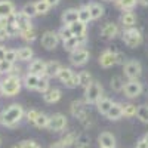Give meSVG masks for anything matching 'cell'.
Instances as JSON below:
<instances>
[{
  "mask_svg": "<svg viewBox=\"0 0 148 148\" xmlns=\"http://www.w3.org/2000/svg\"><path fill=\"white\" fill-rule=\"evenodd\" d=\"M24 107L19 104H12L0 113V125L5 127H15L24 119Z\"/></svg>",
  "mask_w": 148,
  "mask_h": 148,
  "instance_id": "cell-1",
  "label": "cell"
},
{
  "mask_svg": "<svg viewBox=\"0 0 148 148\" xmlns=\"http://www.w3.org/2000/svg\"><path fill=\"white\" fill-rule=\"evenodd\" d=\"M21 86H22V82H21L19 76H16V74H9V76H6L0 82V92L5 96H15L19 93Z\"/></svg>",
  "mask_w": 148,
  "mask_h": 148,
  "instance_id": "cell-2",
  "label": "cell"
},
{
  "mask_svg": "<svg viewBox=\"0 0 148 148\" xmlns=\"http://www.w3.org/2000/svg\"><path fill=\"white\" fill-rule=\"evenodd\" d=\"M104 98V89L98 82H92L84 89V102L86 104H98Z\"/></svg>",
  "mask_w": 148,
  "mask_h": 148,
  "instance_id": "cell-3",
  "label": "cell"
},
{
  "mask_svg": "<svg viewBox=\"0 0 148 148\" xmlns=\"http://www.w3.org/2000/svg\"><path fill=\"white\" fill-rule=\"evenodd\" d=\"M123 42L127 47H138L144 42V36L138 28H126L123 31Z\"/></svg>",
  "mask_w": 148,
  "mask_h": 148,
  "instance_id": "cell-4",
  "label": "cell"
},
{
  "mask_svg": "<svg viewBox=\"0 0 148 148\" xmlns=\"http://www.w3.org/2000/svg\"><path fill=\"white\" fill-rule=\"evenodd\" d=\"M123 71L129 80H139V77L142 76V65L136 59H129L123 65Z\"/></svg>",
  "mask_w": 148,
  "mask_h": 148,
  "instance_id": "cell-5",
  "label": "cell"
},
{
  "mask_svg": "<svg viewBox=\"0 0 148 148\" xmlns=\"http://www.w3.org/2000/svg\"><path fill=\"white\" fill-rule=\"evenodd\" d=\"M9 21L14 22L15 25H16V28L19 30V34H21L22 31H27V30H31V28H33V25H31V18H28L27 15H24L21 10H19V12H15V14L9 18Z\"/></svg>",
  "mask_w": 148,
  "mask_h": 148,
  "instance_id": "cell-6",
  "label": "cell"
},
{
  "mask_svg": "<svg viewBox=\"0 0 148 148\" xmlns=\"http://www.w3.org/2000/svg\"><path fill=\"white\" fill-rule=\"evenodd\" d=\"M144 90V86L139 80H129L127 83H125V88H123V92H125V96L127 98H138Z\"/></svg>",
  "mask_w": 148,
  "mask_h": 148,
  "instance_id": "cell-7",
  "label": "cell"
},
{
  "mask_svg": "<svg viewBox=\"0 0 148 148\" xmlns=\"http://www.w3.org/2000/svg\"><path fill=\"white\" fill-rule=\"evenodd\" d=\"M65 126H67V117L62 113H56V114L51 116V119H49L47 129L52 132H61L65 129Z\"/></svg>",
  "mask_w": 148,
  "mask_h": 148,
  "instance_id": "cell-8",
  "label": "cell"
},
{
  "mask_svg": "<svg viewBox=\"0 0 148 148\" xmlns=\"http://www.w3.org/2000/svg\"><path fill=\"white\" fill-rule=\"evenodd\" d=\"M59 43V36L55 31H45L42 36V46L47 51H52L55 49Z\"/></svg>",
  "mask_w": 148,
  "mask_h": 148,
  "instance_id": "cell-9",
  "label": "cell"
},
{
  "mask_svg": "<svg viewBox=\"0 0 148 148\" xmlns=\"http://www.w3.org/2000/svg\"><path fill=\"white\" fill-rule=\"evenodd\" d=\"M88 61H89V52L86 51L84 47L77 49V51L71 52V55H70V62H71L73 65H76V67L84 65Z\"/></svg>",
  "mask_w": 148,
  "mask_h": 148,
  "instance_id": "cell-10",
  "label": "cell"
},
{
  "mask_svg": "<svg viewBox=\"0 0 148 148\" xmlns=\"http://www.w3.org/2000/svg\"><path fill=\"white\" fill-rule=\"evenodd\" d=\"M86 40H88L86 36H73L71 39L64 42V47L68 52H74V51H77V49H82L84 46Z\"/></svg>",
  "mask_w": 148,
  "mask_h": 148,
  "instance_id": "cell-11",
  "label": "cell"
},
{
  "mask_svg": "<svg viewBox=\"0 0 148 148\" xmlns=\"http://www.w3.org/2000/svg\"><path fill=\"white\" fill-rule=\"evenodd\" d=\"M70 110H71V114L74 117H77L80 121H83V120H86V119L89 117L88 111H86V108H84V104L82 101H73Z\"/></svg>",
  "mask_w": 148,
  "mask_h": 148,
  "instance_id": "cell-12",
  "label": "cell"
},
{
  "mask_svg": "<svg viewBox=\"0 0 148 148\" xmlns=\"http://www.w3.org/2000/svg\"><path fill=\"white\" fill-rule=\"evenodd\" d=\"M99 148H116V136L110 132H102L98 136Z\"/></svg>",
  "mask_w": 148,
  "mask_h": 148,
  "instance_id": "cell-13",
  "label": "cell"
},
{
  "mask_svg": "<svg viewBox=\"0 0 148 148\" xmlns=\"http://www.w3.org/2000/svg\"><path fill=\"white\" fill-rule=\"evenodd\" d=\"M117 62H116V52H113V51H104L102 53H101V56H99V65L102 67V68H110V67H113V65H116Z\"/></svg>",
  "mask_w": 148,
  "mask_h": 148,
  "instance_id": "cell-14",
  "label": "cell"
},
{
  "mask_svg": "<svg viewBox=\"0 0 148 148\" xmlns=\"http://www.w3.org/2000/svg\"><path fill=\"white\" fill-rule=\"evenodd\" d=\"M45 70H46V62L42 59H33L28 65V73L36 74L39 77H45Z\"/></svg>",
  "mask_w": 148,
  "mask_h": 148,
  "instance_id": "cell-15",
  "label": "cell"
},
{
  "mask_svg": "<svg viewBox=\"0 0 148 148\" xmlns=\"http://www.w3.org/2000/svg\"><path fill=\"white\" fill-rule=\"evenodd\" d=\"M61 19H62L64 25H71V24L77 22L79 21V9L70 8V9L64 10L62 15H61Z\"/></svg>",
  "mask_w": 148,
  "mask_h": 148,
  "instance_id": "cell-16",
  "label": "cell"
},
{
  "mask_svg": "<svg viewBox=\"0 0 148 148\" xmlns=\"http://www.w3.org/2000/svg\"><path fill=\"white\" fill-rule=\"evenodd\" d=\"M15 14V5L9 0H0V18L9 19Z\"/></svg>",
  "mask_w": 148,
  "mask_h": 148,
  "instance_id": "cell-17",
  "label": "cell"
},
{
  "mask_svg": "<svg viewBox=\"0 0 148 148\" xmlns=\"http://www.w3.org/2000/svg\"><path fill=\"white\" fill-rule=\"evenodd\" d=\"M61 95H62L61 89H58V88H49L43 93V101L47 102V104H55V102H58L61 99Z\"/></svg>",
  "mask_w": 148,
  "mask_h": 148,
  "instance_id": "cell-18",
  "label": "cell"
},
{
  "mask_svg": "<svg viewBox=\"0 0 148 148\" xmlns=\"http://www.w3.org/2000/svg\"><path fill=\"white\" fill-rule=\"evenodd\" d=\"M61 68H62V65H61L58 61H49V62H46L45 77H47V79H51V77H58V74H59Z\"/></svg>",
  "mask_w": 148,
  "mask_h": 148,
  "instance_id": "cell-19",
  "label": "cell"
},
{
  "mask_svg": "<svg viewBox=\"0 0 148 148\" xmlns=\"http://www.w3.org/2000/svg\"><path fill=\"white\" fill-rule=\"evenodd\" d=\"M117 33H119V27H117V24H114V22H107L105 25L101 28L102 39H114V37L117 36Z\"/></svg>",
  "mask_w": 148,
  "mask_h": 148,
  "instance_id": "cell-20",
  "label": "cell"
},
{
  "mask_svg": "<svg viewBox=\"0 0 148 148\" xmlns=\"http://www.w3.org/2000/svg\"><path fill=\"white\" fill-rule=\"evenodd\" d=\"M120 22L125 28H133V25L136 24V16H135V14L132 10L123 12L121 16H120Z\"/></svg>",
  "mask_w": 148,
  "mask_h": 148,
  "instance_id": "cell-21",
  "label": "cell"
},
{
  "mask_svg": "<svg viewBox=\"0 0 148 148\" xmlns=\"http://www.w3.org/2000/svg\"><path fill=\"white\" fill-rule=\"evenodd\" d=\"M121 117H123V104L114 102L113 107H111L110 111L107 113V119L108 120H119Z\"/></svg>",
  "mask_w": 148,
  "mask_h": 148,
  "instance_id": "cell-22",
  "label": "cell"
},
{
  "mask_svg": "<svg viewBox=\"0 0 148 148\" xmlns=\"http://www.w3.org/2000/svg\"><path fill=\"white\" fill-rule=\"evenodd\" d=\"M39 80L40 77L36 76V74H31V73H27L25 77H24V86L28 89V90H36L37 89V84H39Z\"/></svg>",
  "mask_w": 148,
  "mask_h": 148,
  "instance_id": "cell-23",
  "label": "cell"
},
{
  "mask_svg": "<svg viewBox=\"0 0 148 148\" xmlns=\"http://www.w3.org/2000/svg\"><path fill=\"white\" fill-rule=\"evenodd\" d=\"M88 8H89L90 18H92V19H99V18L104 15V6H101L99 3L92 2V3L88 5Z\"/></svg>",
  "mask_w": 148,
  "mask_h": 148,
  "instance_id": "cell-24",
  "label": "cell"
},
{
  "mask_svg": "<svg viewBox=\"0 0 148 148\" xmlns=\"http://www.w3.org/2000/svg\"><path fill=\"white\" fill-rule=\"evenodd\" d=\"M117 8H120L123 12H129L138 5V0H114Z\"/></svg>",
  "mask_w": 148,
  "mask_h": 148,
  "instance_id": "cell-25",
  "label": "cell"
},
{
  "mask_svg": "<svg viewBox=\"0 0 148 148\" xmlns=\"http://www.w3.org/2000/svg\"><path fill=\"white\" fill-rule=\"evenodd\" d=\"M113 101L110 99V98H102L101 101H98V104H96V107H98V111H99L101 114H104V116H107V113L110 111V108L113 107Z\"/></svg>",
  "mask_w": 148,
  "mask_h": 148,
  "instance_id": "cell-26",
  "label": "cell"
},
{
  "mask_svg": "<svg viewBox=\"0 0 148 148\" xmlns=\"http://www.w3.org/2000/svg\"><path fill=\"white\" fill-rule=\"evenodd\" d=\"M61 142L64 144V147L65 148H68V147H73V145H76V141H77V133L76 132H67L62 138L59 139Z\"/></svg>",
  "mask_w": 148,
  "mask_h": 148,
  "instance_id": "cell-27",
  "label": "cell"
},
{
  "mask_svg": "<svg viewBox=\"0 0 148 148\" xmlns=\"http://www.w3.org/2000/svg\"><path fill=\"white\" fill-rule=\"evenodd\" d=\"M70 28H71L73 36H86V24H83L80 21L71 24Z\"/></svg>",
  "mask_w": 148,
  "mask_h": 148,
  "instance_id": "cell-28",
  "label": "cell"
},
{
  "mask_svg": "<svg viewBox=\"0 0 148 148\" xmlns=\"http://www.w3.org/2000/svg\"><path fill=\"white\" fill-rule=\"evenodd\" d=\"M33 55H34L33 49L28 47V46H24V47H21L18 51V59L19 61H30L33 58Z\"/></svg>",
  "mask_w": 148,
  "mask_h": 148,
  "instance_id": "cell-29",
  "label": "cell"
},
{
  "mask_svg": "<svg viewBox=\"0 0 148 148\" xmlns=\"http://www.w3.org/2000/svg\"><path fill=\"white\" fill-rule=\"evenodd\" d=\"M110 86H111V89H113L114 92H121L123 88H125V82H123L121 76H114L113 79H111Z\"/></svg>",
  "mask_w": 148,
  "mask_h": 148,
  "instance_id": "cell-30",
  "label": "cell"
},
{
  "mask_svg": "<svg viewBox=\"0 0 148 148\" xmlns=\"http://www.w3.org/2000/svg\"><path fill=\"white\" fill-rule=\"evenodd\" d=\"M73 76H74V71H73L71 68H68V67H62V68H61V71H59V74H58V79L65 84Z\"/></svg>",
  "mask_w": 148,
  "mask_h": 148,
  "instance_id": "cell-31",
  "label": "cell"
},
{
  "mask_svg": "<svg viewBox=\"0 0 148 148\" xmlns=\"http://www.w3.org/2000/svg\"><path fill=\"white\" fill-rule=\"evenodd\" d=\"M136 117L139 119V121L148 125V104H145V105H138Z\"/></svg>",
  "mask_w": 148,
  "mask_h": 148,
  "instance_id": "cell-32",
  "label": "cell"
},
{
  "mask_svg": "<svg viewBox=\"0 0 148 148\" xmlns=\"http://www.w3.org/2000/svg\"><path fill=\"white\" fill-rule=\"evenodd\" d=\"M136 111H138V107L135 105V104H132V102H129V104H125V105H123V116L127 117V119H130V117H135V116H136Z\"/></svg>",
  "mask_w": 148,
  "mask_h": 148,
  "instance_id": "cell-33",
  "label": "cell"
},
{
  "mask_svg": "<svg viewBox=\"0 0 148 148\" xmlns=\"http://www.w3.org/2000/svg\"><path fill=\"white\" fill-rule=\"evenodd\" d=\"M79 21L83 22V24H86V25H88L89 21H92L90 12H89V8H88V6H83V8L79 9Z\"/></svg>",
  "mask_w": 148,
  "mask_h": 148,
  "instance_id": "cell-34",
  "label": "cell"
},
{
  "mask_svg": "<svg viewBox=\"0 0 148 148\" xmlns=\"http://www.w3.org/2000/svg\"><path fill=\"white\" fill-rule=\"evenodd\" d=\"M79 80H80V86L82 88H88V86L92 83V76H90V73L89 71H82L79 74Z\"/></svg>",
  "mask_w": 148,
  "mask_h": 148,
  "instance_id": "cell-35",
  "label": "cell"
},
{
  "mask_svg": "<svg viewBox=\"0 0 148 148\" xmlns=\"http://www.w3.org/2000/svg\"><path fill=\"white\" fill-rule=\"evenodd\" d=\"M51 6L47 5L46 0H37L36 2V10H37V15H45L49 12Z\"/></svg>",
  "mask_w": 148,
  "mask_h": 148,
  "instance_id": "cell-36",
  "label": "cell"
},
{
  "mask_svg": "<svg viewBox=\"0 0 148 148\" xmlns=\"http://www.w3.org/2000/svg\"><path fill=\"white\" fill-rule=\"evenodd\" d=\"M49 119H51L49 116H46L45 113H40L39 117H37V120H36V123H34V126L39 127V129L47 127V126H49Z\"/></svg>",
  "mask_w": 148,
  "mask_h": 148,
  "instance_id": "cell-37",
  "label": "cell"
},
{
  "mask_svg": "<svg viewBox=\"0 0 148 148\" xmlns=\"http://www.w3.org/2000/svg\"><path fill=\"white\" fill-rule=\"evenodd\" d=\"M21 12L24 15H27L28 18H34L37 15V10H36V3H27L24 5V8L21 9Z\"/></svg>",
  "mask_w": 148,
  "mask_h": 148,
  "instance_id": "cell-38",
  "label": "cell"
},
{
  "mask_svg": "<svg viewBox=\"0 0 148 148\" xmlns=\"http://www.w3.org/2000/svg\"><path fill=\"white\" fill-rule=\"evenodd\" d=\"M58 36H59V39L62 40V42L71 39V37H73V33H71L70 25H62V27H61V30L58 31Z\"/></svg>",
  "mask_w": 148,
  "mask_h": 148,
  "instance_id": "cell-39",
  "label": "cell"
},
{
  "mask_svg": "<svg viewBox=\"0 0 148 148\" xmlns=\"http://www.w3.org/2000/svg\"><path fill=\"white\" fill-rule=\"evenodd\" d=\"M15 65L12 62H8V61H0V74H12V71H14Z\"/></svg>",
  "mask_w": 148,
  "mask_h": 148,
  "instance_id": "cell-40",
  "label": "cell"
},
{
  "mask_svg": "<svg viewBox=\"0 0 148 148\" xmlns=\"http://www.w3.org/2000/svg\"><path fill=\"white\" fill-rule=\"evenodd\" d=\"M19 36L22 37V40H25V42H34V40H36V37H37V34H36V30H34V28L27 30V31H22Z\"/></svg>",
  "mask_w": 148,
  "mask_h": 148,
  "instance_id": "cell-41",
  "label": "cell"
},
{
  "mask_svg": "<svg viewBox=\"0 0 148 148\" xmlns=\"http://www.w3.org/2000/svg\"><path fill=\"white\" fill-rule=\"evenodd\" d=\"M47 89H49V79H47V77H40L39 84H37V89H36V90H39V92L43 95Z\"/></svg>",
  "mask_w": 148,
  "mask_h": 148,
  "instance_id": "cell-42",
  "label": "cell"
},
{
  "mask_svg": "<svg viewBox=\"0 0 148 148\" xmlns=\"http://www.w3.org/2000/svg\"><path fill=\"white\" fill-rule=\"evenodd\" d=\"M5 59L8 61V62L15 64V61L18 59V51H15V49H8L6 55H5Z\"/></svg>",
  "mask_w": 148,
  "mask_h": 148,
  "instance_id": "cell-43",
  "label": "cell"
},
{
  "mask_svg": "<svg viewBox=\"0 0 148 148\" xmlns=\"http://www.w3.org/2000/svg\"><path fill=\"white\" fill-rule=\"evenodd\" d=\"M65 86L67 88H70V89H74V88H77V86H80V80H79V74H76L74 73V76L65 83Z\"/></svg>",
  "mask_w": 148,
  "mask_h": 148,
  "instance_id": "cell-44",
  "label": "cell"
},
{
  "mask_svg": "<svg viewBox=\"0 0 148 148\" xmlns=\"http://www.w3.org/2000/svg\"><path fill=\"white\" fill-rule=\"evenodd\" d=\"M39 111L37 110H30L28 113H27V121L30 123V125H34L36 123V120H37V117H39Z\"/></svg>",
  "mask_w": 148,
  "mask_h": 148,
  "instance_id": "cell-45",
  "label": "cell"
},
{
  "mask_svg": "<svg viewBox=\"0 0 148 148\" xmlns=\"http://www.w3.org/2000/svg\"><path fill=\"white\" fill-rule=\"evenodd\" d=\"M8 21H9V19H8ZM6 31H8L9 37H12V36H16V34H19V30L16 28V25H15L14 22H10V21H9L8 27H6Z\"/></svg>",
  "mask_w": 148,
  "mask_h": 148,
  "instance_id": "cell-46",
  "label": "cell"
},
{
  "mask_svg": "<svg viewBox=\"0 0 148 148\" xmlns=\"http://www.w3.org/2000/svg\"><path fill=\"white\" fill-rule=\"evenodd\" d=\"M19 145H21V148H42L37 142H34V141H28V139H27V141H22Z\"/></svg>",
  "mask_w": 148,
  "mask_h": 148,
  "instance_id": "cell-47",
  "label": "cell"
},
{
  "mask_svg": "<svg viewBox=\"0 0 148 148\" xmlns=\"http://www.w3.org/2000/svg\"><path fill=\"white\" fill-rule=\"evenodd\" d=\"M125 59H126V58H125V55H123L121 52H116V62H117V64L125 65V62H126Z\"/></svg>",
  "mask_w": 148,
  "mask_h": 148,
  "instance_id": "cell-48",
  "label": "cell"
},
{
  "mask_svg": "<svg viewBox=\"0 0 148 148\" xmlns=\"http://www.w3.org/2000/svg\"><path fill=\"white\" fill-rule=\"evenodd\" d=\"M8 37H9V34H8L6 28H0V42H3V40H6Z\"/></svg>",
  "mask_w": 148,
  "mask_h": 148,
  "instance_id": "cell-49",
  "label": "cell"
},
{
  "mask_svg": "<svg viewBox=\"0 0 148 148\" xmlns=\"http://www.w3.org/2000/svg\"><path fill=\"white\" fill-rule=\"evenodd\" d=\"M6 51L8 49L3 46V45H0V61H5V55H6Z\"/></svg>",
  "mask_w": 148,
  "mask_h": 148,
  "instance_id": "cell-50",
  "label": "cell"
},
{
  "mask_svg": "<svg viewBox=\"0 0 148 148\" xmlns=\"http://www.w3.org/2000/svg\"><path fill=\"white\" fill-rule=\"evenodd\" d=\"M135 148H148V144L144 141V139H139L138 142H136V147Z\"/></svg>",
  "mask_w": 148,
  "mask_h": 148,
  "instance_id": "cell-51",
  "label": "cell"
},
{
  "mask_svg": "<svg viewBox=\"0 0 148 148\" xmlns=\"http://www.w3.org/2000/svg\"><path fill=\"white\" fill-rule=\"evenodd\" d=\"M49 148H65V147H64V144L61 142V141H56V142H53Z\"/></svg>",
  "mask_w": 148,
  "mask_h": 148,
  "instance_id": "cell-52",
  "label": "cell"
},
{
  "mask_svg": "<svg viewBox=\"0 0 148 148\" xmlns=\"http://www.w3.org/2000/svg\"><path fill=\"white\" fill-rule=\"evenodd\" d=\"M46 2H47V5L51 6V8H53V6L59 5V2H61V0H46Z\"/></svg>",
  "mask_w": 148,
  "mask_h": 148,
  "instance_id": "cell-53",
  "label": "cell"
},
{
  "mask_svg": "<svg viewBox=\"0 0 148 148\" xmlns=\"http://www.w3.org/2000/svg\"><path fill=\"white\" fill-rule=\"evenodd\" d=\"M76 148H90V144H76Z\"/></svg>",
  "mask_w": 148,
  "mask_h": 148,
  "instance_id": "cell-54",
  "label": "cell"
},
{
  "mask_svg": "<svg viewBox=\"0 0 148 148\" xmlns=\"http://www.w3.org/2000/svg\"><path fill=\"white\" fill-rule=\"evenodd\" d=\"M138 3L142 6H148V0H138Z\"/></svg>",
  "mask_w": 148,
  "mask_h": 148,
  "instance_id": "cell-55",
  "label": "cell"
},
{
  "mask_svg": "<svg viewBox=\"0 0 148 148\" xmlns=\"http://www.w3.org/2000/svg\"><path fill=\"white\" fill-rule=\"evenodd\" d=\"M142 139H144V141H145V142L148 144V132H147V133L144 135V138H142Z\"/></svg>",
  "mask_w": 148,
  "mask_h": 148,
  "instance_id": "cell-56",
  "label": "cell"
},
{
  "mask_svg": "<svg viewBox=\"0 0 148 148\" xmlns=\"http://www.w3.org/2000/svg\"><path fill=\"white\" fill-rule=\"evenodd\" d=\"M12 148H21V145H15V147H12Z\"/></svg>",
  "mask_w": 148,
  "mask_h": 148,
  "instance_id": "cell-57",
  "label": "cell"
},
{
  "mask_svg": "<svg viewBox=\"0 0 148 148\" xmlns=\"http://www.w3.org/2000/svg\"><path fill=\"white\" fill-rule=\"evenodd\" d=\"M104 2H114V0H104Z\"/></svg>",
  "mask_w": 148,
  "mask_h": 148,
  "instance_id": "cell-58",
  "label": "cell"
},
{
  "mask_svg": "<svg viewBox=\"0 0 148 148\" xmlns=\"http://www.w3.org/2000/svg\"><path fill=\"white\" fill-rule=\"evenodd\" d=\"M0 82H2V74H0Z\"/></svg>",
  "mask_w": 148,
  "mask_h": 148,
  "instance_id": "cell-59",
  "label": "cell"
},
{
  "mask_svg": "<svg viewBox=\"0 0 148 148\" xmlns=\"http://www.w3.org/2000/svg\"><path fill=\"white\" fill-rule=\"evenodd\" d=\"M0 145H2V138H0Z\"/></svg>",
  "mask_w": 148,
  "mask_h": 148,
  "instance_id": "cell-60",
  "label": "cell"
},
{
  "mask_svg": "<svg viewBox=\"0 0 148 148\" xmlns=\"http://www.w3.org/2000/svg\"><path fill=\"white\" fill-rule=\"evenodd\" d=\"M147 102H148V101H147Z\"/></svg>",
  "mask_w": 148,
  "mask_h": 148,
  "instance_id": "cell-61",
  "label": "cell"
}]
</instances>
